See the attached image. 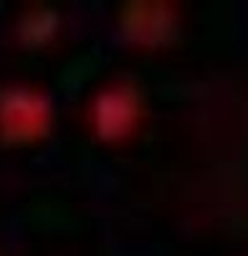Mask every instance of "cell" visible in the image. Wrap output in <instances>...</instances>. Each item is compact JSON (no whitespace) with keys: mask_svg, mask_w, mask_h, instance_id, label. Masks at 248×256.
I'll return each instance as SVG.
<instances>
[{"mask_svg":"<svg viewBox=\"0 0 248 256\" xmlns=\"http://www.w3.org/2000/svg\"><path fill=\"white\" fill-rule=\"evenodd\" d=\"M115 24L128 46L158 51L179 40L182 11L166 0H128L118 8Z\"/></svg>","mask_w":248,"mask_h":256,"instance_id":"3","label":"cell"},{"mask_svg":"<svg viewBox=\"0 0 248 256\" xmlns=\"http://www.w3.org/2000/svg\"><path fill=\"white\" fill-rule=\"evenodd\" d=\"M56 123V102L32 80H0V144L32 147L48 139Z\"/></svg>","mask_w":248,"mask_h":256,"instance_id":"2","label":"cell"},{"mask_svg":"<svg viewBox=\"0 0 248 256\" xmlns=\"http://www.w3.org/2000/svg\"><path fill=\"white\" fill-rule=\"evenodd\" d=\"M62 24L64 19L56 6L32 3L27 8H22V14L16 16L14 32H16V40L24 48H46L59 38Z\"/></svg>","mask_w":248,"mask_h":256,"instance_id":"4","label":"cell"},{"mask_svg":"<svg viewBox=\"0 0 248 256\" xmlns=\"http://www.w3.org/2000/svg\"><path fill=\"white\" fill-rule=\"evenodd\" d=\"M86 128L102 144H126L147 120V94L131 78H110L88 94Z\"/></svg>","mask_w":248,"mask_h":256,"instance_id":"1","label":"cell"}]
</instances>
